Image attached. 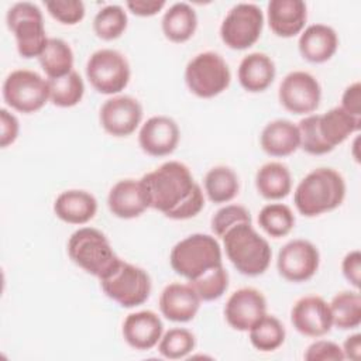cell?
Returning <instances> with one entry per match:
<instances>
[{
    "instance_id": "cell-14",
    "label": "cell",
    "mask_w": 361,
    "mask_h": 361,
    "mask_svg": "<svg viewBox=\"0 0 361 361\" xmlns=\"http://www.w3.org/2000/svg\"><path fill=\"white\" fill-rule=\"evenodd\" d=\"M99 120L104 131L110 135L127 137L140 126L142 120V106L131 96H114L102 104Z\"/></svg>"
},
{
    "instance_id": "cell-29",
    "label": "cell",
    "mask_w": 361,
    "mask_h": 361,
    "mask_svg": "<svg viewBox=\"0 0 361 361\" xmlns=\"http://www.w3.org/2000/svg\"><path fill=\"white\" fill-rule=\"evenodd\" d=\"M38 61L48 79L61 78L73 71L72 48L61 38H48L44 51L38 56Z\"/></svg>"
},
{
    "instance_id": "cell-44",
    "label": "cell",
    "mask_w": 361,
    "mask_h": 361,
    "mask_svg": "<svg viewBox=\"0 0 361 361\" xmlns=\"http://www.w3.org/2000/svg\"><path fill=\"white\" fill-rule=\"evenodd\" d=\"M341 109L354 117H361V85L354 82L345 87L341 97Z\"/></svg>"
},
{
    "instance_id": "cell-13",
    "label": "cell",
    "mask_w": 361,
    "mask_h": 361,
    "mask_svg": "<svg viewBox=\"0 0 361 361\" xmlns=\"http://www.w3.org/2000/svg\"><path fill=\"white\" fill-rule=\"evenodd\" d=\"M320 254L316 245L298 238L286 243L278 252L276 267L279 274L290 282H305L319 269Z\"/></svg>"
},
{
    "instance_id": "cell-18",
    "label": "cell",
    "mask_w": 361,
    "mask_h": 361,
    "mask_svg": "<svg viewBox=\"0 0 361 361\" xmlns=\"http://www.w3.org/2000/svg\"><path fill=\"white\" fill-rule=\"evenodd\" d=\"M200 302L202 299L190 283L173 282L161 292L159 309L168 320L185 323L196 316Z\"/></svg>"
},
{
    "instance_id": "cell-43",
    "label": "cell",
    "mask_w": 361,
    "mask_h": 361,
    "mask_svg": "<svg viewBox=\"0 0 361 361\" xmlns=\"http://www.w3.org/2000/svg\"><path fill=\"white\" fill-rule=\"evenodd\" d=\"M0 127H1V135H0V145L6 148L7 145L13 144L18 135L20 124L14 114H11L8 110L1 109L0 110Z\"/></svg>"
},
{
    "instance_id": "cell-38",
    "label": "cell",
    "mask_w": 361,
    "mask_h": 361,
    "mask_svg": "<svg viewBox=\"0 0 361 361\" xmlns=\"http://www.w3.org/2000/svg\"><path fill=\"white\" fill-rule=\"evenodd\" d=\"M300 148L312 155H323L333 151L322 138L319 131V114H309L298 124Z\"/></svg>"
},
{
    "instance_id": "cell-21",
    "label": "cell",
    "mask_w": 361,
    "mask_h": 361,
    "mask_svg": "<svg viewBox=\"0 0 361 361\" xmlns=\"http://www.w3.org/2000/svg\"><path fill=\"white\" fill-rule=\"evenodd\" d=\"M107 204L118 219H134L142 214L149 206L140 180H118L109 192Z\"/></svg>"
},
{
    "instance_id": "cell-27",
    "label": "cell",
    "mask_w": 361,
    "mask_h": 361,
    "mask_svg": "<svg viewBox=\"0 0 361 361\" xmlns=\"http://www.w3.org/2000/svg\"><path fill=\"white\" fill-rule=\"evenodd\" d=\"M162 32L172 42H185L190 39L197 27V16L188 3H175L164 14Z\"/></svg>"
},
{
    "instance_id": "cell-10",
    "label": "cell",
    "mask_w": 361,
    "mask_h": 361,
    "mask_svg": "<svg viewBox=\"0 0 361 361\" xmlns=\"http://www.w3.org/2000/svg\"><path fill=\"white\" fill-rule=\"evenodd\" d=\"M4 102L20 113H34L49 100L48 80L28 69H17L8 73L3 83Z\"/></svg>"
},
{
    "instance_id": "cell-25",
    "label": "cell",
    "mask_w": 361,
    "mask_h": 361,
    "mask_svg": "<svg viewBox=\"0 0 361 361\" xmlns=\"http://www.w3.org/2000/svg\"><path fill=\"white\" fill-rule=\"evenodd\" d=\"M275 63L264 52H251L244 56L238 66V82L251 93L264 92L275 79Z\"/></svg>"
},
{
    "instance_id": "cell-34",
    "label": "cell",
    "mask_w": 361,
    "mask_h": 361,
    "mask_svg": "<svg viewBox=\"0 0 361 361\" xmlns=\"http://www.w3.org/2000/svg\"><path fill=\"white\" fill-rule=\"evenodd\" d=\"M258 224L271 237L279 238L290 233L295 226V216L283 203L265 204L258 214Z\"/></svg>"
},
{
    "instance_id": "cell-3",
    "label": "cell",
    "mask_w": 361,
    "mask_h": 361,
    "mask_svg": "<svg viewBox=\"0 0 361 361\" xmlns=\"http://www.w3.org/2000/svg\"><path fill=\"white\" fill-rule=\"evenodd\" d=\"M221 240L227 258L240 274L257 276L268 269L272 250L268 241L257 233L251 221L234 224L223 234Z\"/></svg>"
},
{
    "instance_id": "cell-15",
    "label": "cell",
    "mask_w": 361,
    "mask_h": 361,
    "mask_svg": "<svg viewBox=\"0 0 361 361\" xmlns=\"http://www.w3.org/2000/svg\"><path fill=\"white\" fill-rule=\"evenodd\" d=\"M265 313L267 299L254 288H241L233 292L224 306L227 323L238 331H248Z\"/></svg>"
},
{
    "instance_id": "cell-28",
    "label": "cell",
    "mask_w": 361,
    "mask_h": 361,
    "mask_svg": "<svg viewBox=\"0 0 361 361\" xmlns=\"http://www.w3.org/2000/svg\"><path fill=\"white\" fill-rule=\"evenodd\" d=\"M255 186L259 195L269 200H278L289 195L292 178L289 169L281 162L262 165L255 175Z\"/></svg>"
},
{
    "instance_id": "cell-33",
    "label": "cell",
    "mask_w": 361,
    "mask_h": 361,
    "mask_svg": "<svg viewBox=\"0 0 361 361\" xmlns=\"http://www.w3.org/2000/svg\"><path fill=\"white\" fill-rule=\"evenodd\" d=\"M49 100L58 107L76 106L85 93V83L80 75L75 71L65 76L48 79Z\"/></svg>"
},
{
    "instance_id": "cell-35",
    "label": "cell",
    "mask_w": 361,
    "mask_h": 361,
    "mask_svg": "<svg viewBox=\"0 0 361 361\" xmlns=\"http://www.w3.org/2000/svg\"><path fill=\"white\" fill-rule=\"evenodd\" d=\"M127 23V13L121 6L107 4L96 13L93 18V30L99 38L111 41L126 31Z\"/></svg>"
},
{
    "instance_id": "cell-40",
    "label": "cell",
    "mask_w": 361,
    "mask_h": 361,
    "mask_svg": "<svg viewBox=\"0 0 361 361\" xmlns=\"http://www.w3.org/2000/svg\"><path fill=\"white\" fill-rule=\"evenodd\" d=\"M241 221H251L250 212L241 204H227L219 209L212 217V230L221 238L230 227Z\"/></svg>"
},
{
    "instance_id": "cell-8",
    "label": "cell",
    "mask_w": 361,
    "mask_h": 361,
    "mask_svg": "<svg viewBox=\"0 0 361 361\" xmlns=\"http://www.w3.org/2000/svg\"><path fill=\"white\" fill-rule=\"evenodd\" d=\"M230 80L228 65L221 55L213 51L195 55L185 69V82L189 90L202 99L220 94L228 87Z\"/></svg>"
},
{
    "instance_id": "cell-45",
    "label": "cell",
    "mask_w": 361,
    "mask_h": 361,
    "mask_svg": "<svg viewBox=\"0 0 361 361\" xmlns=\"http://www.w3.org/2000/svg\"><path fill=\"white\" fill-rule=\"evenodd\" d=\"M127 8L140 17H151L162 10L165 6L164 0H128L126 3Z\"/></svg>"
},
{
    "instance_id": "cell-6",
    "label": "cell",
    "mask_w": 361,
    "mask_h": 361,
    "mask_svg": "<svg viewBox=\"0 0 361 361\" xmlns=\"http://www.w3.org/2000/svg\"><path fill=\"white\" fill-rule=\"evenodd\" d=\"M99 281L106 296L123 307L142 305L149 298L152 289L147 271L123 259Z\"/></svg>"
},
{
    "instance_id": "cell-26",
    "label": "cell",
    "mask_w": 361,
    "mask_h": 361,
    "mask_svg": "<svg viewBox=\"0 0 361 361\" xmlns=\"http://www.w3.org/2000/svg\"><path fill=\"white\" fill-rule=\"evenodd\" d=\"M361 117H354L341 107H333L329 111L319 114V131L323 141L334 149L348 138L350 134L360 130Z\"/></svg>"
},
{
    "instance_id": "cell-9",
    "label": "cell",
    "mask_w": 361,
    "mask_h": 361,
    "mask_svg": "<svg viewBox=\"0 0 361 361\" xmlns=\"http://www.w3.org/2000/svg\"><path fill=\"white\" fill-rule=\"evenodd\" d=\"M86 76L99 93L114 94L128 85L131 71L127 58L121 52L102 48L89 56Z\"/></svg>"
},
{
    "instance_id": "cell-36",
    "label": "cell",
    "mask_w": 361,
    "mask_h": 361,
    "mask_svg": "<svg viewBox=\"0 0 361 361\" xmlns=\"http://www.w3.org/2000/svg\"><path fill=\"white\" fill-rule=\"evenodd\" d=\"M196 338L192 331L183 327H173L168 330L158 343V351L161 355L169 360H179L193 351Z\"/></svg>"
},
{
    "instance_id": "cell-41",
    "label": "cell",
    "mask_w": 361,
    "mask_h": 361,
    "mask_svg": "<svg viewBox=\"0 0 361 361\" xmlns=\"http://www.w3.org/2000/svg\"><path fill=\"white\" fill-rule=\"evenodd\" d=\"M303 357L306 361H343L344 353L338 344L329 340H319L307 347Z\"/></svg>"
},
{
    "instance_id": "cell-11",
    "label": "cell",
    "mask_w": 361,
    "mask_h": 361,
    "mask_svg": "<svg viewBox=\"0 0 361 361\" xmlns=\"http://www.w3.org/2000/svg\"><path fill=\"white\" fill-rule=\"evenodd\" d=\"M262 10L254 3H238L226 14L220 25V37L231 49H247L261 37Z\"/></svg>"
},
{
    "instance_id": "cell-7",
    "label": "cell",
    "mask_w": 361,
    "mask_h": 361,
    "mask_svg": "<svg viewBox=\"0 0 361 361\" xmlns=\"http://www.w3.org/2000/svg\"><path fill=\"white\" fill-rule=\"evenodd\" d=\"M6 21L14 34L18 54L23 58H38L48 42L39 7L30 1L16 3L8 8Z\"/></svg>"
},
{
    "instance_id": "cell-23",
    "label": "cell",
    "mask_w": 361,
    "mask_h": 361,
    "mask_svg": "<svg viewBox=\"0 0 361 361\" xmlns=\"http://www.w3.org/2000/svg\"><path fill=\"white\" fill-rule=\"evenodd\" d=\"M54 212L65 223L85 224L94 217L97 200L86 190L69 189L58 195L54 203Z\"/></svg>"
},
{
    "instance_id": "cell-5",
    "label": "cell",
    "mask_w": 361,
    "mask_h": 361,
    "mask_svg": "<svg viewBox=\"0 0 361 361\" xmlns=\"http://www.w3.org/2000/svg\"><path fill=\"white\" fill-rule=\"evenodd\" d=\"M68 254L78 267L99 279L120 262L107 237L93 227H82L69 237Z\"/></svg>"
},
{
    "instance_id": "cell-46",
    "label": "cell",
    "mask_w": 361,
    "mask_h": 361,
    "mask_svg": "<svg viewBox=\"0 0 361 361\" xmlns=\"http://www.w3.org/2000/svg\"><path fill=\"white\" fill-rule=\"evenodd\" d=\"M344 358H350L353 361H358L361 357V334L355 333L345 338L343 345Z\"/></svg>"
},
{
    "instance_id": "cell-37",
    "label": "cell",
    "mask_w": 361,
    "mask_h": 361,
    "mask_svg": "<svg viewBox=\"0 0 361 361\" xmlns=\"http://www.w3.org/2000/svg\"><path fill=\"white\" fill-rule=\"evenodd\" d=\"M189 283L193 286V289L197 292V295L202 300L210 302V300H216V299L221 298L223 293L227 290L228 274L221 264L219 267L209 269L199 278L189 281Z\"/></svg>"
},
{
    "instance_id": "cell-19",
    "label": "cell",
    "mask_w": 361,
    "mask_h": 361,
    "mask_svg": "<svg viewBox=\"0 0 361 361\" xmlns=\"http://www.w3.org/2000/svg\"><path fill=\"white\" fill-rule=\"evenodd\" d=\"M164 331L159 316L151 310L130 313L123 323V337L135 350H149L155 347Z\"/></svg>"
},
{
    "instance_id": "cell-4",
    "label": "cell",
    "mask_w": 361,
    "mask_h": 361,
    "mask_svg": "<svg viewBox=\"0 0 361 361\" xmlns=\"http://www.w3.org/2000/svg\"><path fill=\"white\" fill-rule=\"evenodd\" d=\"M169 262L178 275L193 281L223 264L221 248L213 235L203 233L190 234L173 245Z\"/></svg>"
},
{
    "instance_id": "cell-32",
    "label": "cell",
    "mask_w": 361,
    "mask_h": 361,
    "mask_svg": "<svg viewBox=\"0 0 361 361\" xmlns=\"http://www.w3.org/2000/svg\"><path fill=\"white\" fill-rule=\"evenodd\" d=\"M251 344L264 353L279 348L285 341V327L272 314H264L250 330Z\"/></svg>"
},
{
    "instance_id": "cell-22",
    "label": "cell",
    "mask_w": 361,
    "mask_h": 361,
    "mask_svg": "<svg viewBox=\"0 0 361 361\" xmlns=\"http://www.w3.org/2000/svg\"><path fill=\"white\" fill-rule=\"evenodd\" d=\"M300 55L313 63L329 61L337 51L338 37L336 31L326 24H312L299 37Z\"/></svg>"
},
{
    "instance_id": "cell-42",
    "label": "cell",
    "mask_w": 361,
    "mask_h": 361,
    "mask_svg": "<svg viewBox=\"0 0 361 361\" xmlns=\"http://www.w3.org/2000/svg\"><path fill=\"white\" fill-rule=\"evenodd\" d=\"M343 275L345 279L355 288L360 289V281H361V254L358 250L350 251L341 262Z\"/></svg>"
},
{
    "instance_id": "cell-1",
    "label": "cell",
    "mask_w": 361,
    "mask_h": 361,
    "mask_svg": "<svg viewBox=\"0 0 361 361\" xmlns=\"http://www.w3.org/2000/svg\"><path fill=\"white\" fill-rule=\"evenodd\" d=\"M148 206L172 220L192 219L204 206V196L190 169L178 161H168L140 179Z\"/></svg>"
},
{
    "instance_id": "cell-20",
    "label": "cell",
    "mask_w": 361,
    "mask_h": 361,
    "mask_svg": "<svg viewBox=\"0 0 361 361\" xmlns=\"http://www.w3.org/2000/svg\"><path fill=\"white\" fill-rule=\"evenodd\" d=\"M267 13L269 28L282 38L299 34L307 18V8L302 0H271Z\"/></svg>"
},
{
    "instance_id": "cell-24",
    "label": "cell",
    "mask_w": 361,
    "mask_h": 361,
    "mask_svg": "<svg viewBox=\"0 0 361 361\" xmlns=\"http://www.w3.org/2000/svg\"><path fill=\"white\" fill-rule=\"evenodd\" d=\"M259 142L268 155L288 157L300 147L299 128L289 120H274L262 128Z\"/></svg>"
},
{
    "instance_id": "cell-39",
    "label": "cell",
    "mask_w": 361,
    "mask_h": 361,
    "mask_svg": "<svg viewBox=\"0 0 361 361\" xmlns=\"http://www.w3.org/2000/svg\"><path fill=\"white\" fill-rule=\"evenodd\" d=\"M45 7L55 20L66 25L78 24L85 17V4L80 0H48Z\"/></svg>"
},
{
    "instance_id": "cell-16",
    "label": "cell",
    "mask_w": 361,
    "mask_h": 361,
    "mask_svg": "<svg viewBox=\"0 0 361 361\" xmlns=\"http://www.w3.org/2000/svg\"><path fill=\"white\" fill-rule=\"evenodd\" d=\"M290 322L303 336L322 337L331 330L333 319L329 303L320 296H303L292 307Z\"/></svg>"
},
{
    "instance_id": "cell-17",
    "label": "cell",
    "mask_w": 361,
    "mask_h": 361,
    "mask_svg": "<svg viewBox=\"0 0 361 361\" xmlns=\"http://www.w3.org/2000/svg\"><path fill=\"white\" fill-rule=\"evenodd\" d=\"M180 137L175 120L168 116H152L140 128L141 149L152 157H165L175 151Z\"/></svg>"
},
{
    "instance_id": "cell-31",
    "label": "cell",
    "mask_w": 361,
    "mask_h": 361,
    "mask_svg": "<svg viewBox=\"0 0 361 361\" xmlns=\"http://www.w3.org/2000/svg\"><path fill=\"white\" fill-rule=\"evenodd\" d=\"M333 324L341 330H351L361 323V295L358 290L337 293L329 303Z\"/></svg>"
},
{
    "instance_id": "cell-2",
    "label": "cell",
    "mask_w": 361,
    "mask_h": 361,
    "mask_svg": "<svg viewBox=\"0 0 361 361\" xmlns=\"http://www.w3.org/2000/svg\"><path fill=\"white\" fill-rule=\"evenodd\" d=\"M344 197V178L333 168H317L299 182L293 203L300 214L313 217L337 209Z\"/></svg>"
},
{
    "instance_id": "cell-12",
    "label": "cell",
    "mask_w": 361,
    "mask_h": 361,
    "mask_svg": "<svg viewBox=\"0 0 361 361\" xmlns=\"http://www.w3.org/2000/svg\"><path fill=\"white\" fill-rule=\"evenodd\" d=\"M278 97L288 111L293 114H307L319 107L322 87L317 79L309 72L293 71L282 79Z\"/></svg>"
},
{
    "instance_id": "cell-30",
    "label": "cell",
    "mask_w": 361,
    "mask_h": 361,
    "mask_svg": "<svg viewBox=\"0 0 361 361\" xmlns=\"http://www.w3.org/2000/svg\"><path fill=\"white\" fill-rule=\"evenodd\" d=\"M238 189V176L228 166H214L204 176V190L213 203H227L233 200Z\"/></svg>"
}]
</instances>
